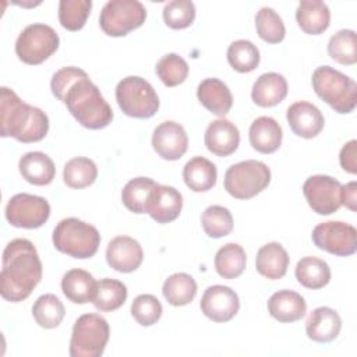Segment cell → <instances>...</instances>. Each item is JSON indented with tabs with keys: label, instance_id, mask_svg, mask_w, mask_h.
I'll list each match as a JSON object with an SVG mask.
<instances>
[{
	"label": "cell",
	"instance_id": "cell-30",
	"mask_svg": "<svg viewBox=\"0 0 357 357\" xmlns=\"http://www.w3.org/2000/svg\"><path fill=\"white\" fill-rule=\"evenodd\" d=\"M296 279L297 282L312 290L325 287L331 280L329 265L317 257H304L296 265Z\"/></svg>",
	"mask_w": 357,
	"mask_h": 357
},
{
	"label": "cell",
	"instance_id": "cell-14",
	"mask_svg": "<svg viewBox=\"0 0 357 357\" xmlns=\"http://www.w3.org/2000/svg\"><path fill=\"white\" fill-rule=\"evenodd\" d=\"M199 305L204 315L211 321L227 322L238 312L240 300L229 286L213 284L204 291Z\"/></svg>",
	"mask_w": 357,
	"mask_h": 357
},
{
	"label": "cell",
	"instance_id": "cell-3",
	"mask_svg": "<svg viewBox=\"0 0 357 357\" xmlns=\"http://www.w3.org/2000/svg\"><path fill=\"white\" fill-rule=\"evenodd\" d=\"M0 126L1 137H13L24 144L38 142L49 131V117L42 109L21 100L13 89L1 86Z\"/></svg>",
	"mask_w": 357,
	"mask_h": 357
},
{
	"label": "cell",
	"instance_id": "cell-21",
	"mask_svg": "<svg viewBox=\"0 0 357 357\" xmlns=\"http://www.w3.org/2000/svg\"><path fill=\"white\" fill-rule=\"evenodd\" d=\"M199 103L215 116H226L233 106V95L229 86L219 78H205L197 88Z\"/></svg>",
	"mask_w": 357,
	"mask_h": 357
},
{
	"label": "cell",
	"instance_id": "cell-15",
	"mask_svg": "<svg viewBox=\"0 0 357 357\" xmlns=\"http://www.w3.org/2000/svg\"><path fill=\"white\" fill-rule=\"evenodd\" d=\"M152 146L162 159L177 160L187 152L188 137L181 124L163 121L153 130Z\"/></svg>",
	"mask_w": 357,
	"mask_h": 357
},
{
	"label": "cell",
	"instance_id": "cell-40",
	"mask_svg": "<svg viewBox=\"0 0 357 357\" xmlns=\"http://www.w3.org/2000/svg\"><path fill=\"white\" fill-rule=\"evenodd\" d=\"M91 8V0H61L59 3V21L68 31H79L84 28Z\"/></svg>",
	"mask_w": 357,
	"mask_h": 357
},
{
	"label": "cell",
	"instance_id": "cell-4",
	"mask_svg": "<svg viewBox=\"0 0 357 357\" xmlns=\"http://www.w3.org/2000/svg\"><path fill=\"white\" fill-rule=\"evenodd\" d=\"M311 82L315 93L335 112L346 114L354 110L357 84L346 74L331 66H321L314 70Z\"/></svg>",
	"mask_w": 357,
	"mask_h": 357
},
{
	"label": "cell",
	"instance_id": "cell-10",
	"mask_svg": "<svg viewBox=\"0 0 357 357\" xmlns=\"http://www.w3.org/2000/svg\"><path fill=\"white\" fill-rule=\"evenodd\" d=\"M59 35L52 26L31 24L18 35L15 53L21 61L36 66L47 60L59 49Z\"/></svg>",
	"mask_w": 357,
	"mask_h": 357
},
{
	"label": "cell",
	"instance_id": "cell-6",
	"mask_svg": "<svg viewBox=\"0 0 357 357\" xmlns=\"http://www.w3.org/2000/svg\"><path fill=\"white\" fill-rule=\"evenodd\" d=\"M110 328L99 314H84L77 318L70 340L71 357H100L109 342Z\"/></svg>",
	"mask_w": 357,
	"mask_h": 357
},
{
	"label": "cell",
	"instance_id": "cell-11",
	"mask_svg": "<svg viewBox=\"0 0 357 357\" xmlns=\"http://www.w3.org/2000/svg\"><path fill=\"white\" fill-rule=\"evenodd\" d=\"M311 237L319 250L332 255L350 257L357 251V230L346 222H322L314 227Z\"/></svg>",
	"mask_w": 357,
	"mask_h": 357
},
{
	"label": "cell",
	"instance_id": "cell-35",
	"mask_svg": "<svg viewBox=\"0 0 357 357\" xmlns=\"http://www.w3.org/2000/svg\"><path fill=\"white\" fill-rule=\"evenodd\" d=\"M98 177V167L95 162L85 156L70 159L64 165L63 178L70 188H85L95 183Z\"/></svg>",
	"mask_w": 357,
	"mask_h": 357
},
{
	"label": "cell",
	"instance_id": "cell-23",
	"mask_svg": "<svg viewBox=\"0 0 357 357\" xmlns=\"http://www.w3.org/2000/svg\"><path fill=\"white\" fill-rule=\"evenodd\" d=\"M268 312L279 322L300 321L307 312V303L293 290H279L268 300Z\"/></svg>",
	"mask_w": 357,
	"mask_h": 357
},
{
	"label": "cell",
	"instance_id": "cell-9",
	"mask_svg": "<svg viewBox=\"0 0 357 357\" xmlns=\"http://www.w3.org/2000/svg\"><path fill=\"white\" fill-rule=\"evenodd\" d=\"M146 18L145 6L138 0H110L99 15V25L109 36H124L139 28Z\"/></svg>",
	"mask_w": 357,
	"mask_h": 357
},
{
	"label": "cell",
	"instance_id": "cell-32",
	"mask_svg": "<svg viewBox=\"0 0 357 357\" xmlns=\"http://www.w3.org/2000/svg\"><path fill=\"white\" fill-rule=\"evenodd\" d=\"M162 293L169 304L183 307L194 300L197 294V282L188 273H173L165 280Z\"/></svg>",
	"mask_w": 357,
	"mask_h": 357
},
{
	"label": "cell",
	"instance_id": "cell-16",
	"mask_svg": "<svg viewBox=\"0 0 357 357\" xmlns=\"http://www.w3.org/2000/svg\"><path fill=\"white\" fill-rule=\"evenodd\" d=\"M144 259L141 244L128 236L112 238L106 248V261L110 268L121 273H130L139 268Z\"/></svg>",
	"mask_w": 357,
	"mask_h": 357
},
{
	"label": "cell",
	"instance_id": "cell-13",
	"mask_svg": "<svg viewBox=\"0 0 357 357\" xmlns=\"http://www.w3.org/2000/svg\"><path fill=\"white\" fill-rule=\"evenodd\" d=\"M342 184L325 174H315L308 177L303 184V194L310 208L318 215H331L340 206Z\"/></svg>",
	"mask_w": 357,
	"mask_h": 357
},
{
	"label": "cell",
	"instance_id": "cell-39",
	"mask_svg": "<svg viewBox=\"0 0 357 357\" xmlns=\"http://www.w3.org/2000/svg\"><path fill=\"white\" fill-rule=\"evenodd\" d=\"M201 225L206 236L220 238L233 230V216L227 208L222 205H211L202 212Z\"/></svg>",
	"mask_w": 357,
	"mask_h": 357
},
{
	"label": "cell",
	"instance_id": "cell-8",
	"mask_svg": "<svg viewBox=\"0 0 357 357\" xmlns=\"http://www.w3.org/2000/svg\"><path fill=\"white\" fill-rule=\"evenodd\" d=\"M271 183V170L261 160H243L225 173V190L237 199H250Z\"/></svg>",
	"mask_w": 357,
	"mask_h": 357
},
{
	"label": "cell",
	"instance_id": "cell-42",
	"mask_svg": "<svg viewBox=\"0 0 357 357\" xmlns=\"http://www.w3.org/2000/svg\"><path fill=\"white\" fill-rule=\"evenodd\" d=\"M156 74L166 86H177L188 77V64L177 53H167L156 63Z\"/></svg>",
	"mask_w": 357,
	"mask_h": 357
},
{
	"label": "cell",
	"instance_id": "cell-7",
	"mask_svg": "<svg viewBox=\"0 0 357 357\" xmlns=\"http://www.w3.org/2000/svg\"><path fill=\"white\" fill-rule=\"evenodd\" d=\"M116 100L121 112L134 119H149L159 109L153 86L137 75H128L117 84Z\"/></svg>",
	"mask_w": 357,
	"mask_h": 357
},
{
	"label": "cell",
	"instance_id": "cell-17",
	"mask_svg": "<svg viewBox=\"0 0 357 357\" xmlns=\"http://www.w3.org/2000/svg\"><path fill=\"white\" fill-rule=\"evenodd\" d=\"M181 208V192L172 185L156 183L148 201L146 213L158 223H170L178 218Z\"/></svg>",
	"mask_w": 357,
	"mask_h": 357
},
{
	"label": "cell",
	"instance_id": "cell-28",
	"mask_svg": "<svg viewBox=\"0 0 357 357\" xmlns=\"http://www.w3.org/2000/svg\"><path fill=\"white\" fill-rule=\"evenodd\" d=\"M98 282L95 278L84 269H70L61 279V290L67 300L74 304L92 303L96 291Z\"/></svg>",
	"mask_w": 357,
	"mask_h": 357
},
{
	"label": "cell",
	"instance_id": "cell-27",
	"mask_svg": "<svg viewBox=\"0 0 357 357\" xmlns=\"http://www.w3.org/2000/svg\"><path fill=\"white\" fill-rule=\"evenodd\" d=\"M296 20L303 32L319 35L331 24L329 7L319 0H303L296 10Z\"/></svg>",
	"mask_w": 357,
	"mask_h": 357
},
{
	"label": "cell",
	"instance_id": "cell-5",
	"mask_svg": "<svg viewBox=\"0 0 357 357\" xmlns=\"http://www.w3.org/2000/svg\"><path fill=\"white\" fill-rule=\"evenodd\" d=\"M53 245L68 257L86 259L96 254L100 244L98 229L77 218L60 220L53 230Z\"/></svg>",
	"mask_w": 357,
	"mask_h": 357
},
{
	"label": "cell",
	"instance_id": "cell-12",
	"mask_svg": "<svg viewBox=\"0 0 357 357\" xmlns=\"http://www.w3.org/2000/svg\"><path fill=\"white\" fill-rule=\"evenodd\" d=\"M50 216L49 202L39 195L26 192L15 194L6 206V219L11 226L22 229H38Z\"/></svg>",
	"mask_w": 357,
	"mask_h": 357
},
{
	"label": "cell",
	"instance_id": "cell-19",
	"mask_svg": "<svg viewBox=\"0 0 357 357\" xmlns=\"http://www.w3.org/2000/svg\"><path fill=\"white\" fill-rule=\"evenodd\" d=\"M205 146L216 156L225 158L236 152L240 144L238 128L227 119H218L212 121L205 131Z\"/></svg>",
	"mask_w": 357,
	"mask_h": 357
},
{
	"label": "cell",
	"instance_id": "cell-26",
	"mask_svg": "<svg viewBox=\"0 0 357 357\" xmlns=\"http://www.w3.org/2000/svg\"><path fill=\"white\" fill-rule=\"evenodd\" d=\"M18 169L22 178L33 185H47L56 176L53 160L39 151L22 155L18 162Z\"/></svg>",
	"mask_w": 357,
	"mask_h": 357
},
{
	"label": "cell",
	"instance_id": "cell-44",
	"mask_svg": "<svg viewBox=\"0 0 357 357\" xmlns=\"http://www.w3.org/2000/svg\"><path fill=\"white\" fill-rule=\"evenodd\" d=\"M160 301L152 294H139L131 304V315L141 326H151L162 317Z\"/></svg>",
	"mask_w": 357,
	"mask_h": 357
},
{
	"label": "cell",
	"instance_id": "cell-43",
	"mask_svg": "<svg viewBox=\"0 0 357 357\" xmlns=\"http://www.w3.org/2000/svg\"><path fill=\"white\" fill-rule=\"evenodd\" d=\"M195 20V6L191 0H172L163 7V21L172 29H184Z\"/></svg>",
	"mask_w": 357,
	"mask_h": 357
},
{
	"label": "cell",
	"instance_id": "cell-34",
	"mask_svg": "<svg viewBox=\"0 0 357 357\" xmlns=\"http://www.w3.org/2000/svg\"><path fill=\"white\" fill-rule=\"evenodd\" d=\"M66 315V308L56 294L47 293L36 298L32 307V317L45 329L57 328Z\"/></svg>",
	"mask_w": 357,
	"mask_h": 357
},
{
	"label": "cell",
	"instance_id": "cell-24",
	"mask_svg": "<svg viewBox=\"0 0 357 357\" xmlns=\"http://www.w3.org/2000/svg\"><path fill=\"white\" fill-rule=\"evenodd\" d=\"M289 262L290 258L284 247L278 241H272L258 250L255 258V268L259 275L265 276L266 279L276 280L282 279L286 275Z\"/></svg>",
	"mask_w": 357,
	"mask_h": 357
},
{
	"label": "cell",
	"instance_id": "cell-29",
	"mask_svg": "<svg viewBox=\"0 0 357 357\" xmlns=\"http://www.w3.org/2000/svg\"><path fill=\"white\" fill-rule=\"evenodd\" d=\"M218 170L215 163L204 156L190 159L183 167V180L194 192H205L215 187Z\"/></svg>",
	"mask_w": 357,
	"mask_h": 357
},
{
	"label": "cell",
	"instance_id": "cell-20",
	"mask_svg": "<svg viewBox=\"0 0 357 357\" xmlns=\"http://www.w3.org/2000/svg\"><path fill=\"white\" fill-rule=\"evenodd\" d=\"M342 329L340 315L331 307L315 308L305 321L307 336L318 343H328L337 337Z\"/></svg>",
	"mask_w": 357,
	"mask_h": 357
},
{
	"label": "cell",
	"instance_id": "cell-2",
	"mask_svg": "<svg viewBox=\"0 0 357 357\" xmlns=\"http://www.w3.org/2000/svg\"><path fill=\"white\" fill-rule=\"evenodd\" d=\"M42 279V262L32 241L26 238L11 240L3 251L0 273L1 297L18 303L29 297Z\"/></svg>",
	"mask_w": 357,
	"mask_h": 357
},
{
	"label": "cell",
	"instance_id": "cell-38",
	"mask_svg": "<svg viewBox=\"0 0 357 357\" xmlns=\"http://www.w3.org/2000/svg\"><path fill=\"white\" fill-rule=\"evenodd\" d=\"M328 54L335 61L351 66L357 61V39L353 29H340L328 42Z\"/></svg>",
	"mask_w": 357,
	"mask_h": 357
},
{
	"label": "cell",
	"instance_id": "cell-18",
	"mask_svg": "<svg viewBox=\"0 0 357 357\" xmlns=\"http://www.w3.org/2000/svg\"><path fill=\"white\" fill-rule=\"evenodd\" d=\"M286 119L291 131L296 135L307 139L317 137L325 126L321 110L315 105L305 100L294 102L290 105L286 113Z\"/></svg>",
	"mask_w": 357,
	"mask_h": 357
},
{
	"label": "cell",
	"instance_id": "cell-31",
	"mask_svg": "<svg viewBox=\"0 0 357 357\" xmlns=\"http://www.w3.org/2000/svg\"><path fill=\"white\" fill-rule=\"evenodd\" d=\"M247 264L244 248L237 243H227L220 247L215 255V269L223 279L238 278Z\"/></svg>",
	"mask_w": 357,
	"mask_h": 357
},
{
	"label": "cell",
	"instance_id": "cell-46",
	"mask_svg": "<svg viewBox=\"0 0 357 357\" xmlns=\"http://www.w3.org/2000/svg\"><path fill=\"white\" fill-rule=\"evenodd\" d=\"M340 202H342V205H344L350 211H353V212L357 211V206H356V202H357V184H356V181H350V183L342 185Z\"/></svg>",
	"mask_w": 357,
	"mask_h": 357
},
{
	"label": "cell",
	"instance_id": "cell-33",
	"mask_svg": "<svg viewBox=\"0 0 357 357\" xmlns=\"http://www.w3.org/2000/svg\"><path fill=\"white\" fill-rule=\"evenodd\" d=\"M127 300V287L117 279L105 278L96 284L92 304L102 312H109L120 308Z\"/></svg>",
	"mask_w": 357,
	"mask_h": 357
},
{
	"label": "cell",
	"instance_id": "cell-37",
	"mask_svg": "<svg viewBox=\"0 0 357 357\" xmlns=\"http://www.w3.org/2000/svg\"><path fill=\"white\" fill-rule=\"evenodd\" d=\"M261 56L258 47L245 39H238L227 47V61L237 73H251L259 64Z\"/></svg>",
	"mask_w": 357,
	"mask_h": 357
},
{
	"label": "cell",
	"instance_id": "cell-1",
	"mask_svg": "<svg viewBox=\"0 0 357 357\" xmlns=\"http://www.w3.org/2000/svg\"><path fill=\"white\" fill-rule=\"evenodd\" d=\"M50 89L82 127L100 130L112 123V107L84 70L73 66L57 70L52 77Z\"/></svg>",
	"mask_w": 357,
	"mask_h": 357
},
{
	"label": "cell",
	"instance_id": "cell-25",
	"mask_svg": "<svg viewBox=\"0 0 357 357\" xmlns=\"http://www.w3.org/2000/svg\"><path fill=\"white\" fill-rule=\"evenodd\" d=\"M287 95V81L278 73H265L257 78L251 89V98L261 107L279 105Z\"/></svg>",
	"mask_w": 357,
	"mask_h": 357
},
{
	"label": "cell",
	"instance_id": "cell-41",
	"mask_svg": "<svg viewBox=\"0 0 357 357\" xmlns=\"http://www.w3.org/2000/svg\"><path fill=\"white\" fill-rule=\"evenodd\" d=\"M258 36L268 43H279L284 39L286 28L280 15L271 7H262L255 15Z\"/></svg>",
	"mask_w": 357,
	"mask_h": 357
},
{
	"label": "cell",
	"instance_id": "cell-36",
	"mask_svg": "<svg viewBox=\"0 0 357 357\" xmlns=\"http://www.w3.org/2000/svg\"><path fill=\"white\" fill-rule=\"evenodd\" d=\"M156 183L149 177L131 178L121 191L124 206L134 213H146L148 201Z\"/></svg>",
	"mask_w": 357,
	"mask_h": 357
},
{
	"label": "cell",
	"instance_id": "cell-45",
	"mask_svg": "<svg viewBox=\"0 0 357 357\" xmlns=\"http://www.w3.org/2000/svg\"><path fill=\"white\" fill-rule=\"evenodd\" d=\"M339 162L344 172L357 173V141L351 139L343 145L339 153Z\"/></svg>",
	"mask_w": 357,
	"mask_h": 357
},
{
	"label": "cell",
	"instance_id": "cell-22",
	"mask_svg": "<svg viewBox=\"0 0 357 357\" xmlns=\"http://www.w3.org/2000/svg\"><path fill=\"white\" fill-rule=\"evenodd\" d=\"M251 146L259 153H273L279 149L283 138L282 127L269 116H261L255 119L248 131Z\"/></svg>",
	"mask_w": 357,
	"mask_h": 357
}]
</instances>
